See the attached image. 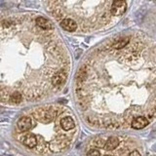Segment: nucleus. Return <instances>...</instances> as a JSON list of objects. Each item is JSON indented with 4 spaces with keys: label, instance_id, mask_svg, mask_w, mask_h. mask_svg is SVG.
Returning a JSON list of instances; mask_svg holds the SVG:
<instances>
[{
    "label": "nucleus",
    "instance_id": "obj_1",
    "mask_svg": "<svg viewBox=\"0 0 156 156\" xmlns=\"http://www.w3.org/2000/svg\"><path fill=\"white\" fill-rule=\"evenodd\" d=\"M127 9L126 0H114L110 7V14L114 17L122 16Z\"/></svg>",
    "mask_w": 156,
    "mask_h": 156
},
{
    "label": "nucleus",
    "instance_id": "obj_2",
    "mask_svg": "<svg viewBox=\"0 0 156 156\" xmlns=\"http://www.w3.org/2000/svg\"><path fill=\"white\" fill-rule=\"evenodd\" d=\"M21 141L28 148H35L38 144V140L37 136L31 132H24L23 135L20 138Z\"/></svg>",
    "mask_w": 156,
    "mask_h": 156
},
{
    "label": "nucleus",
    "instance_id": "obj_3",
    "mask_svg": "<svg viewBox=\"0 0 156 156\" xmlns=\"http://www.w3.org/2000/svg\"><path fill=\"white\" fill-rule=\"evenodd\" d=\"M17 127L19 131L21 133H24V132H28L32 129L33 127V120L31 116H23L19 119Z\"/></svg>",
    "mask_w": 156,
    "mask_h": 156
},
{
    "label": "nucleus",
    "instance_id": "obj_4",
    "mask_svg": "<svg viewBox=\"0 0 156 156\" xmlns=\"http://www.w3.org/2000/svg\"><path fill=\"white\" fill-rule=\"evenodd\" d=\"M66 70H62V71H58L57 73H55L52 78V86L54 87H62L63 84L66 83Z\"/></svg>",
    "mask_w": 156,
    "mask_h": 156
},
{
    "label": "nucleus",
    "instance_id": "obj_5",
    "mask_svg": "<svg viewBox=\"0 0 156 156\" xmlns=\"http://www.w3.org/2000/svg\"><path fill=\"white\" fill-rule=\"evenodd\" d=\"M148 124H149V120L145 116H136L131 122V126L136 130L144 129Z\"/></svg>",
    "mask_w": 156,
    "mask_h": 156
},
{
    "label": "nucleus",
    "instance_id": "obj_6",
    "mask_svg": "<svg viewBox=\"0 0 156 156\" xmlns=\"http://www.w3.org/2000/svg\"><path fill=\"white\" fill-rule=\"evenodd\" d=\"M60 124L61 127L65 130L69 132L70 130H73L75 128V122L73 120V118L71 116H65V117H62L60 119Z\"/></svg>",
    "mask_w": 156,
    "mask_h": 156
},
{
    "label": "nucleus",
    "instance_id": "obj_7",
    "mask_svg": "<svg viewBox=\"0 0 156 156\" xmlns=\"http://www.w3.org/2000/svg\"><path fill=\"white\" fill-rule=\"evenodd\" d=\"M61 26L63 29H66V31H75L78 27L77 23L73 19L62 20V23H61Z\"/></svg>",
    "mask_w": 156,
    "mask_h": 156
},
{
    "label": "nucleus",
    "instance_id": "obj_8",
    "mask_svg": "<svg viewBox=\"0 0 156 156\" xmlns=\"http://www.w3.org/2000/svg\"><path fill=\"white\" fill-rule=\"evenodd\" d=\"M35 24L40 28L45 29V30H50L53 28V24L50 21L43 17H37L35 19Z\"/></svg>",
    "mask_w": 156,
    "mask_h": 156
},
{
    "label": "nucleus",
    "instance_id": "obj_9",
    "mask_svg": "<svg viewBox=\"0 0 156 156\" xmlns=\"http://www.w3.org/2000/svg\"><path fill=\"white\" fill-rule=\"evenodd\" d=\"M130 43V38L129 37H122V38H119L117 39L116 41H114L112 43L111 47L116 49V50H118V49H123L124 47H126L128 44Z\"/></svg>",
    "mask_w": 156,
    "mask_h": 156
},
{
    "label": "nucleus",
    "instance_id": "obj_10",
    "mask_svg": "<svg viewBox=\"0 0 156 156\" xmlns=\"http://www.w3.org/2000/svg\"><path fill=\"white\" fill-rule=\"evenodd\" d=\"M8 100L11 104L17 105V104H20V102H22L23 101V96L22 93H20L19 91H15L12 93V94H10Z\"/></svg>",
    "mask_w": 156,
    "mask_h": 156
},
{
    "label": "nucleus",
    "instance_id": "obj_11",
    "mask_svg": "<svg viewBox=\"0 0 156 156\" xmlns=\"http://www.w3.org/2000/svg\"><path fill=\"white\" fill-rule=\"evenodd\" d=\"M118 144H119V139L116 138V136H110V138L106 140L105 148L107 150H112V149H115Z\"/></svg>",
    "mask_w": 156,
    "mask_h": 156
},
{
    "label": "nucleus",
    "instance_id": "obj_12",
    "mask_svg": "<svg viewBox=\"0 0 156 156\" xmlns=\"http://www.w3.org/2000/svg\"><path fill=\"white\" fill-rule=\"evenodd\" d=\"M87 154H88V155H93V154L101 155V152H100V151H98V150H96V149H92V150H90V151H88Z\"/></svg>",
    "mask_w": 156,
    "mask_h": 156
},
{
    "label": "nucleus",
    "instance_id": "obj_13",
    "mask_svg": "<svg viewBox=\"0 0 156 156\" xmlns=\"http://www.w3.org/2000/svg\"><path fill=\"white\" fill-rule=\"evenodd\" d=\"M128 154L129 155H140V152H139V151H132V152H129Z\"/></svg>",
    "mask_w": 156,
    "mask_h": 156
}]
</instances>
